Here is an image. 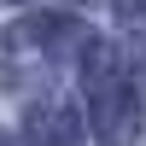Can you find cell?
Segmentation results:
<instances>
[{"label":"cell","mask_w":146,"mask_h":146,"mask_svg":"<svg viewBox=\"0 0 146 146\" xmlns=\"http://www.w3.org/2000/svg\"><path fill=\"white\" fill-rule=\"evenodd\" d=\"M88 100H94V123H100L105 146H135V135H140V100H135V88H129L123 76L105 82V88L88 94Z\"/></svg>","instance_id":"cell-1"},{"label":"cell","mask_w":146,"mask_h":146,"mask_svg":"<svg viewBox=\"0 0 146 146\" xmlns=\"http://www.w3.org/2000/svg\"><path fill=\"white\" fill-rule=\"evenodd\" d=\"M23 146H82V117L64 100H35L23 111Z\"/></svg>","instance_id":"cell-2"},{"label":"cell","mask_w":146,"mask_h":146,"mask_svg":"<svg viewBox=\"0 0 146 146\" xmlns=\"http://www.w3.org/2000/svg\"><path fill=\"white\" fill-rule=\"evenodd\" d=\"M117 12L123 18H146V0H117Z\"/></svg>","instance_id":"cell-3"},{"label":"cell","mask_w":146,"mask_h":146,"mask_svg":"<svg viewBox=\"0 0 146 146\" xmlns=\"http://www.w3.org/2000/svg\"><path fill=\"white\" fill-rule=\"evenodd\" d=\"M76 6H88V0H76Z\"/></svg>","instance_id":"cell-4"}]
</instances>
